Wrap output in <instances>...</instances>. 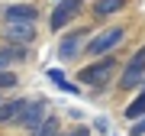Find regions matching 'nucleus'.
Listing matches in <instances>:
<instances>
[{"instance_id": "nucleus-1", "label": "nucleus", "mask_w": 145, "mask_h": 136, "mask_svg": "<svg viewBox=\"0 0 145 136\" xmlns=\"http://www.w3.org/2000/svg\"><path fill=\"white\" fill-rule=\"evenodd\" d=\"M116 71H119V62H116V55L110 52V55L93 58L90 65H84L78 71V81L84 84V88H106V84L116 78Z\"/></svg>"}, {"instance_id": "nucleus-2", "label": "nucleus", "mask_w": 145, "mask_h": 136, "mask_svg": "<svg viewBox=\"0 0 145 136\" xmlns=\"http://www.w3.org/2000/svg\"><path fill=\"white\" fill-rule=\"evenodd\" d=\"M84 0H55L52 13H48V29L52 32H65L68 26L78 23V16L84 13Z\"/></svg>"}, {"instance_id": "nucleus-3", "label": "nucleus", "mask_w": 145, "mask_h": 136, "mask_svg": "<svg viewBox=\"0 0 145 136\" xmlns=\"http://www.w3.org/2000/svg\"><path fill=\"white\" fill-rule=\"evenodd\" d=\"M126 39V29L123 26H106L100 32H93V36L87 39V46H84V52H87L90 58H100V55H110L116 52V46Z\"/></svg>"}, {"instance_id": "nucleus-4", "label": "nucleus", "mask_w": 145, "mask_h": 136, "mask_svg": "<svg viewBox=\"0 0 145 136\" xmlns=\"http://www.w3.org/2000/svg\"><path fill=\"white\" fill-rule=\"evenodd\" d=\"M90 36L93 32L87 26H68L65 36L58 39V62H74V58L84 52V46H87Z\"/></svg>"}, {"instance_id": "nucleus-5", "label": "nucleus", "mask_w": 145, "mask_h": 136, "mask_svg": "<svg viewBox=\"0 0 145 136\" xmlns=\"http://www.w3.org/2000/svg\"><path fill=\"white\" fill-rule=\"evenodd\" d=\"M52 114L48 110V97H29V104L23 107V114H20V120H16V130H23V133H36L39 126H42V120Z\"/></svg>"}, {"instance_id": "nucleus-6", "label": "nucleus", "mask_w": 145, "mask_h": 136, "mask_svg": "<svg viewBox=\"0 0 145 136\" xmlns=\"http://www.w3.org/2000/svg\"><path fill=\"white\" fill-rule=\"evenodd\" d=\"M142 78H145V46L119 68L116 84H119V91H135V88H142Z\"/></svg>"}, {"instance_id": "nucleus-7", "label": "nucleus", "mask_w": 145, "mask_h": 136, "mask_svg": "<svg viewBox=\"0 0 145 136\" xmlns=\"http://www.w3.org/2000/svg\"><path fill=\"white\" fill-rule=\"evenodd\" d=\"M0 36L10 39V42L32 46L36 36H39V26H36V23H26V20H0Z\"/></svg>"}, {"instance_id": "nucleus-8", "label": "nucleus", "mask_w": 145, "mask_h": 136, "mask_svg": "<svg viewBox=\"0 0 145 136\" xmlns=\"http://www.w3.org/2000/svg\"><path fill=\"white\" fill-rule=\"evenodd\" d=\"M0 20H26V23H36L39 20V7L32 0H10L0 13Z\"/></svg>"}, {"instance_id": "nucleus-9", "label": "nucleus", "mask_w": 145, "mask_h": 136, "mask_svg": "<svg viewBox=\"0 0 145 136\" xmlns=\"http://www.w3.org/2000/svg\"><path fill=\"white\" fill-rule=\"evenodd\" d=\"M26 104H29V97H3L0 100V126H16Z\"/></svg>"}, {"instance_id": "nucleus-10", "label": "nucleus", "mask_w": 145, "mask_h": 136, "mask_svg": "<svg viewBox=\"0 0 145 136\" xmlns=\"http://www.w3.org/2000/svg\"><path fill=\"white\" fill-rule=\"evenodd\" d=\"M0 58H3L7 65H10V62H26V58H29V46L3 39V42H0Z\"/></svg>"}, {"instance_id": "nucleus-11", "label": "nucleus", "mask_w": 145, "mask_h": 136, "mask_svg": "<svg viewBox=\"0 0 145 136\" xmlns=\"http://www.w3.org/2000/svg\"><path fill=\"white\" fill-rule=\"evenodd\" d=\"M119 10H126V0H93L90 3V13L97 16V20H110V16H116Z\"/></svg>"}, {"instance_id": "nucleus-12", "label": "nucleus", "mask_w": 145, "mask_h": 136, "mask_svg": "<svg viewBox=\"0 0 145 136\" xmlns=\"http://www.w3.org/2000/svg\"><path fill=\"white\" fill-rule=\"evenodd\" d=\"M32 136H61V117H58V114H48Z\"/></svg>"}, {"instance_id": "nucleus-13", "label": "nucleus", "mask_w": 145, "mask_h": 136, "mask_svg": "<svg viewBox=\"0 0 145 136\" xmlns=\"http://www.w3.org/2000/svg\"><path fill=\"white\" fill-rule=\"evenodd\" d=\"M16 81H20V78H16V75L10 71V68H3V71H0V91H7V88H16Z\"/></svg>"}, {"instance_id": "nucleus-14", "label": "nucleus", "mask_w": 145, "mask_h": 136, "mask_svg": "<svg viewBox=\"0 0 145 136\" xmlns=\"http://www.w3.org/2000/svg\"><path fill=\"white\" fill-rule=\"evenodd\" d=\"M48 81H55L58 88H65V91H74V84H68V81H65V75L58 71V68H48Z\"/></svg>"}, {"instance_id": "nucleus-15", "label": "nucleus", "mask_w": 145, "mask_h": 136, "mask_svg": "<svg viewBox=\"0 0 145 136\" xmlns=\"http://www.w3.org/2000/svg\"><path fill=\"white\" fill-rule=\"evenodd\" d=\"M129 136H145V114L132 120V126H129Z\"/></svg>"}, {"instance_id": "nucleus-16", "label": "nucleus", "mask_w": 145, "mask_h": 136, "mask_svg": "<svg viewBox=\"0 0 145 136\" xmlns=\"http://www.w3.org/2000/svg\"><path fill=\"white\" fill-rule=\"evenodd\" d=\"M65 136H90V126H84V123H81V126H74V130H71V133H65Z\"/></svg>"}, {"instance_id": "nucleus-17", "label": "nucleus", "mask_w": 145, "mask_h": 136, "mask_svg": "<svg viewBox=\"0 0 145 136\" xmlns=\"http://www.w3.org/2000/svg\"><path fill=\"white\" fill-rule=\"evenodd\" d=\"M3 68H10V65H7V62H3V58H0V71H3Z\"/></svg>"}, {"instance_id": "nucleus-18", "label": "nucleus", "mask_w": 145, "mask_h": 136, "mask_svg": "<svg viewBox=\"0 0 145 136\" xmlns=\"http://www.w3.org/2000/svg\"><path fill=\"white\" fill-rule=\"evenodd\" d=\"M0 100H3V91H0Z\"/></svg>"}]
</instances>
